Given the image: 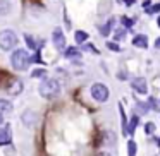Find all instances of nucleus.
<instances>
[{
	"mask_svg": "<svg viewBox=\"0 0 160 156\" xmlns=\"http://www.w3.org/2000/svg\"><path fill=\"white\" fill-rule=\"evenodd\" d=\"M155 122H146V124H145V132H146V134H148V135H152V134H155Z\"/></svg>",
	"mask_w": 160,
	"mask_h": 156,
	"instance_id": "aec40b11",
	"label": "nucleus"
},
{
	"mask_svg": "<svg viewBox=\"0 0 160 156\" xmlns=\"http://www.w3.org/2000/svg\"><path fill=\"white\" fill-rule=\"evenodd\" d=\"M11 12V2L9 0H0V16H7Z\"/></svg>",
	"mask_w": 160,
	"mask_h": 156,
	"instance_id": "2eb2a0df",
	"label": "nucleus"
},
{
	"mask_svg": "<svg viewBox=\"0 0 160 156\" xmlns=\"http://www.w3.org/2000/svg\"><path fill=\"white\" fill-rule=\"evenodd\" d=\"M18 35H16L12 29H2L0 31V48L4 50V52H11L18 46Z\"/></svg>",
	"mask_w": 160,
	"mask_h": 156,
	"instance_id": "7ed1b4c3",
	"label": "nucleus"
},
{
	"mask_svg": "<svg viewBox=\"0 0 160 156\" xmlns=\"http://www.w3.org/2000/svg\"><path fill=\"white\" fill-rule=\"evenodd\" d=\"M31 77H35V79H47V70L45 69H35L31 72Z\"/></svg>",
	"mask_w": 160,
	"mask_h": 156,
	"instance_id": "a211bd4d",
	"label": "nucleus"
},
{
	"mask_svg": "<svg viewBox=\"0 0 160 156\" xmlns=\"http://www.w3.org/2000/svg\"><path fill=\"white\" fill-rule=\"evenodd\" d=\"M124 36H126L124 29H117V31H115V35H114V40H117V41H119V40H122Z\"/></svg>",
	"mask_w": 160,
	"mask_h": 156,
	"instance_id": "b1692460",
	"label": "nucleus"
},
{
	"mask_svg": "<svg viewBox=\"0 0 160 156\" xmlns=\"http://www.w3.org/2000/svg\"><path fill=\"white\" fill-rule=\"evenodd\" d=\"M97 156H110V153H107V151H100Z\"/></svg>",
	"mask_w": 160,
	"mask_h": 156,
	"instance_id": "bb28decb",
	"label": "nucleus"
},
{
	"mask_svg": "<svg viewBox=\"0 0 160 156\" xmlns=\"http://www.w3.org/2000/svg\"><path fill=\"white\" fill-rule=\"evenodd\" d=\"M131 87L138 94H146L148 93V83H146L145 77H134V79L131 81Z\"/></svg>",
	"mask_w": 160,
	"mask_h": 156,
	"instance_id": "39448f33",
	"label": "nucleus"
},
{
	"mask_svg": "<svg viewBox=\"0 0 160 156\" xmlns=\"http://www.w3.org/2000/svg\"><path fill=\"white\" fill-rule=\"evenodd\" d=\"M12 142V130H11V125H4V129L0 130V146H7Z\"/></svg>",
	"mask_w": 160,
	"mask_h": 156,
	"instance_id": "6e6552de",
	"label": "nucleus"
},
{
	"mask_svg": "<svg viewBox=\"0 0 160 156\" xmlns=\"http://www.w3.org/2000/svg\"><path fill=\"white\" fill-rule=\"evenodd\" d=\"M90 38V36H88V33L86 31H76L74 33V40H76V43H79V45H83V43H86V40Z\"/></svg>",
	"mask_w": 160,
	"mask_h": 156,
	"instance_id": "ddd939ff",
	"label": "nucleus"
},
{
	"mask_svg": "<svg viewBox=\"0 0 160 156\" xmlns=\"http://www.w3.org/2000/svg\"><path fill=\"white\" fill-rule=\"evenodd\" d=\"M12 110H14V105H12L11 101H7V100H0V117H4V115L12 113Z\"/></svg>",
	"mask_w": 160,
	"mask_h": 156,
	"instance_id": "9b49d317",
	"label": "nucleus"
},
{
	"mask_svg": "<svg viewBox=\"0 0 160 156\" xmlns=\"http://www.w3.org/2000/svg\"><path fill=\"white\" fill-rule=\"evenodd\" d=\"M132 45L136 48H148V38H146V35H136L132 38Z\"/></svg>",
	"mask_w": 160,
	"mask_h": 156,
	"instance_id": "9d476101",
	"label": "nucleus"
},
{
	"mask_svg": "<svg viewBox=\"0 0 160 156\" xmlns=\"http://www.w3.org/2000/svg\"><path fill=\"white\" fill-rule=\"evenodd\" d=\"M24 40H26V43H28L29 48L35 50V52H38V43L35 41V38H33L31 35H24Z\"/></svg>",
	"mask_w": 160,
	"mask_h": 156,
	"instance_id": "dca6fc26",
	"label": "nucleus"
},
{
	"mask_svg": "<svg viewBox=\"0 0 160 156\" xmlns=\"http://www.w3.org/2000/svg\"><path fill=\"white\" fill-rule=\"evenodd\" d=\"M112 24H114V17L108 19V21H107V22H105V24L100 28L102 36H108V35H110V31H112Z\"/></svg>",
	"mask_w": 160,
	"mask_h": 156,
	"instance_id": "4468645a",
	"label": "nucleus"
},
{
	"mask_svg": "<svg viewBox=\"0 0 160 156\" xmlns=\"http://www.w3.org/2000/svg\"><path fill=\"white\" fill-rule=\"evenodd\" d=\"M64 57L69 60H79L81 59V50H78L76 46H67L66 52H64Z\"/></svg>",
	"mask_w": 160,
	"mask_h": 156,
	"instance_id": "1a4fd4ad",
	"label": "nucleus"
},
{
	"mask_svg": "<svg viewBox=\"0 0 160 156\" xmlns=\"http://www.w3.org/2000/svg\"><path fill=\"white\" fill-rule=\"evenodd\" d=\"M21 120H22V124H24L26 127L33 129V127H35V124H36V120H38V117H36V113L33 110H26V111H22Z\"/></svg>",
	"mask_w": 160,
	"mask_h": 156,
	"instance_id": "0eeeda50",
	"label": "nucleus"
},
{
	"mask_svg": "<svg viewBox=\"0 0 160 156\" xmlns=\"http://www.w3.org/2000/svg\"><path fill=\"white\" fill-rule=\"evenodd\" d=\"M155 48H160V38H157V41H155Z\"/></svg>",
	"mask_w": 160,
	"mask_h": 156,
	"instance_id": "c85d7f7f",
	"label": "nucleus"
},
{
	"mask_svg": "<svg viewBox=\"0 0 160 156\" xmlns=\"http://www.w3.org/2000/svg\"><path fill=\"white\" fill-rule=\"evenodd\" d=\"M90 93H91V98L98 103H105L108 100V87L105 86L103 83H95L91 84L90 87Z\"/></svg>",
	"mask_w": 160,
	"mask_h": 156,
	"instance_id": "20e7f679",
	"label": "nucleus"
},
{
	"mask_svg": "<svg viewBox=\"0 0 160 156\" xmlns=\"http://www.w3.org/2000/svg\"><path fill=\"white\" fill-rule=\"evenodd\" d=\"M121 21H122V26H124V28H128V29H131L132 24H134V21H132L131 17H126V16L121 19Z\"/></svg>",
	"mask_w": 160,
	"mask_h": 156,
	"instance_id": "412c9836",
	"label": "nucleus"
},
{
	"mask_svg": "<svg viewBox=\"0 0 160 156\" xmlns=\"http://www.w3.org/2000/svg\"><path fill=\"white\" fill-rule=\"evenodd\" d=\"M38 93H40V96L45 98V100L57 98L60 94V83L57 79H50V77H47V79H43L42 84H40Z\"/></svg>",
	"mask_w": 160,
	"mask_h": 156,
	"instance_id": "f257e3e1",
	"label": "nucleus"
},
{
	"mask_svg": "<svg viewBox=\"0 0 160 156\" xmlns=\"http://www.w3.org/2000/svg\"><path fill=\"white\" fill-rule=\"evenodd\" d=\"M107 48L112 50V52H121V46H119L117 43H114V41H107Z\"/></svg>",
	"mask_w": 160,
	"mask_h": 156,
	"instance_id": "5701e85b",
	"label": "nucleus"
},
{
	"mask_svg": "<svg viewBox=\"0 0 160 156\" xmlns=\"http://www.w3.org/2000/svg\"><path fill=\"white\" fill-rule=\"evenodd\" d=\"M31 62H33L31 55H29L24 48L14 50V52H12V55H11V65L14 67L16 70H26Z\"/></svg>",
	"mask_w": 160,
	"mask_h": 156,
	"instance_id": "f03ea898",
	"label": "nucleus"
},
{
	"mask_svg": "<svg viewBox=\"0 0 160 156\" xmlns=\"http://www.w3.org/2000/svg\"><path fill=\"white\" fill-rule=\"evenodd\" d=\"M138 124H139V117H138V115H132L131 120H129V124H128V135H132V134H134Z\"/></svg>",
	"mask_w": 160,
	"mask_h": 156,
	"instance_id": "f8f14e48",
	"label": "nucleus"
},
{
	"mask_svg": "<svg viewBox=\"0 0 160 156\" xmlns=\"http://www.w3.org/2000/svg\"><path fill=\"white\" fill-rule=\"evenodd\" d=\"M0 122H2V117H0Z\"/></svg>",
	"mask_w": 160,
	"mask_h": 156,
	"instance_id": "7c9ffc66",
	"label": "nucleus"
},
{
	"mask_svg": "<svg viewBox=\"0 0 160 156\" xmlns=\"http://www.w3.org/2000/svg\"><path fill=\"white\" fill-rule=\"evenodd\" d=\"M52 41H53V45H55L57 50H64V48H66V36H64V33H62V29H60V28L53 29Z\"/></svg>",
	"mask_w": 160,
	"mask_h": 156,
	"instance_id": "423d86ee",
	"label": "nucleus"
},
{
	"mask_svg": "<svg viewBox=\"0 0 160 156\" xmlns=\"http://www.w3.org/2000/svg\"><path fill=\"white\" fill-rule=\"evenodd\" d=\"M136 110H138V111H141V113L145 115L146 111L150 110V106H148L146 103H136Z\"/></svg>",
	"mask_w": 160,
	"mask_h": 156,
	"instance_id": "4be33fe9",
	"label": "nucleus"
},
{
	"mask_svg": "<svg viewBox=\"0 0 160 156\" xmlns=\"http://www.w3.org/2000/svg\"><path fill=\"white\" fill-rule=\"evenodd\" d=\"M136 151H138V146L132 139L128 141V156H136Z\"/></svg>",
	"mask_w": 160,
	"mask_h": 156,
	"instance_id": "f3484780",
	"label": "nucleus"
},
{
	"mask_svg": "<svg viewBox=\"0 0 160 156\" xmlns=\"http://www.w3.org/2000/svg\"><path fill=\"white\" fill-rule=\"evenodd\" d=\"M124 4L126 5H132V4H134V0H124Z\"/></svg>",
	"mask_w": 160,
	"mask_h": 156,
	"instance_id": "cd10ccee",
	"label": "nucleus"
},
{
	"mask_svg": "<svg viewBox=\"0 0 160 156\" xmlns=\"http://www.w3.org/2000/svg\"><path fill=\"white\" fill-rule=\"evenodd\" d=\"M22 89V83L21 81H14V87H9V93L11 94H19Z\"/></svg>",
	"mask_w": 160,
	"mask_h": 156,
	"instance_id": "6ab92c4d",
	"label": "nucleus"
},
{
	"mask_svg": "<svg viewBox=\"0 0 160 156\" xmlns=\"http://www.w3.org/2000/svg\"><path fill=\"white\" fill-rule=\"evenodd\" d=\"M148 106H150V108H157L155 98H148Z\"/></svg>",
	"mask_w": 160,
	"mask_h": 156,
	"instance_id": "a878e982",
	"label": "nucleus"
},
{
	"mask_svg": "<svg viewBox=\"0 0 160 156\" xmlns=\"http://www.w3.org/2000/svg\"><path fill=\"white\" fill-rule=\"evenodd\" d=\"M157 24H158V26H160V16H158V19H157Z\"/></svg>",
	"mask_w": 160,
	"mask_h": 156,
	"instance_id": "c756f323",
	"label": "nucleus"
},
{
	"mask_svg": "<svg viewBox=\"0 0 160 156\" xmlns=\"http://www.w3.org/2000/svg\"><path fill=\"white\" fill-rule=\"evenodd\" d=\"M83 48H84V50H90V52H93V53H98L97 48H93V45H90V43H88V45H84Z\"/></svg>",
	"mask_w": 160,
	"mask_h": 156,
	"instance_id": "393cba45",
	"label": "nucleus"
}]
</instances>
